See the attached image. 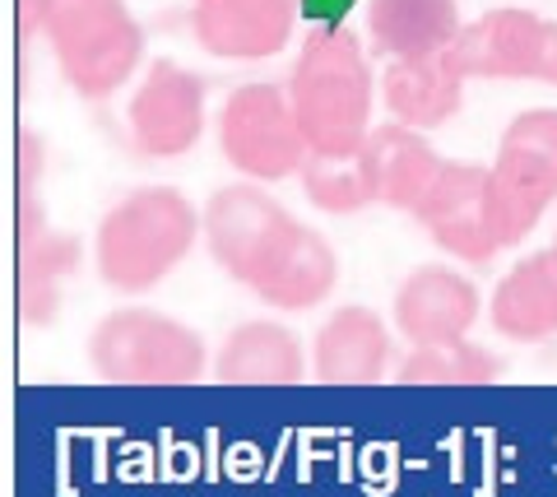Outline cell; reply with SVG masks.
<instances>
[{
	"label": "cell",
	"instance_id": "d6986e66",
	"mask_svg": "<svg viewBox=\"0 0 557 497\" xmlns=\"http://www.w3.org/2000/svg\"><path fill=\"white\" fill-rule=\"evenodd\" d=\"M456 0H368V33L376 57H437L460 38Z\"/></svg>",
	"mask_w": 557,
	"mask_h": 497
},
{
	"label": "cell",
	"instance_id": "6da1fadb",
	"mask_svg": "<svg viewBox=\"0 0 557 497\" xmlns=\"http://www.w3.org/2000/svg\"><path fill=\"white\" fill-rule=\"evenodd\" d=\"M288 102L298 112L311 153L348 159L372 135V65L348 24H317L288 75Z\"/></svg>",
	"mask_w": 557,
	"mask_h": 497
},
{
	"label": "cell",
	"instance_id": "cb8c5ba5",
	"mask_svg": "<svg viewBox=\"0 0 557 497\" xmlns=\"http://www.w3.org/2000/svg\"><path fill=\"white\" fill-rule=\"evenodd\" d=\"M553 256H557V233H553Z\"/></svg>",
	"mask_w": 557,
	"mask_h": 497
},
{
	"label": "cell",
	"instance_id": "5b68a950",
	"mask_svg": "<svg viewBox=\"0 0 557 497\" xmlns=\"http://www.w3.org/2000/svg\"><path fill=\"white\" fill-rule=\"evenodd\" d=\"M47 42L65 84L84 102H102L126 89L145 57V33L126 0H61Z\"/></svg>",
	"mask_w": 557,
	"mask_h": 497
},
{
	"label": "cell",
	"instance_id": "5bb4252c",
	"mask_svg": "<svg viewBox=\"0 0 557 497\" xmlns=\"http://www.w3.org/2000/svg\"><path fill=\"white\" fill-rule=\"evenodd\" d=\"M311 376L330 386H376L395 376L391 325L372 307H339L330 312L311 345Z\"/></svg>",
	"mask_w": 557,
	"mask_h": 497
},
{
	"label": "cell",
	"instance_id": "8fae6325",
	"mask_svg": "<svg viewBox=\"0 0 557 497\" xmlns=\"http://www.w3.org/2000/svg\"><path fill=\"white\" fill-rule=\"evenodd\" d=\"M302 0H196L190 33L219 61H270L288 47Z\"/></svg>",
	"mask_w": 557,
	"mask_h": 497
},
{
	"label": "cell",
	"instance_id": "ba28073f",
	"mask_svg": "<svg viewBox=\"0 0 557 497\" xmlns=\"http://www.w3.org/2000/svg\"><path fill=\"white\" fill-rule=\"evenodd\" d=\"M465 79H539L557 84V24L534 10H487L446 47Z\"/></svg>",
	"mask_w": 557,
	"mask_h": 497
},
{
	"label": "cell",
	"instance_id": "ac0fdd59",
	"mask_svg": "<svg viewBox=\"0 0 557 497\" xmlns=\"http://www.w3.org/2000/svg\"><path fill=\"white\" fill-rule=\"evenodd\" d=\"M223 386H298L311 376L298 335L278 321H247L223 339L214 358Z\"/></svg>",
	"mask_w": 557,
	"mask_h": 497
},
{
	"label": "cell",
	"instance_id": "9a60e30c",
	"mask_svg": "<svg viewBox=\"0 0 557 497\" xmlns=\"http://www.w3.org/2000/svg\"><path fill=\"white\" fill-rule=\"evenodd\" d=\"M358 153H362V167H368V177H372L376 204L399 210V214H418V204L428 200V191L437 186L442 167H446V159L428 145L423 131L399 126V122L372 126L368 145Z\"/></svg>",
	"mask_w": 557,
	"mask_h": 497
},
{
	"label": "cell",
	"instance_id": "9c48e42d",
	"mask_svg": "<svg viewBox=\"0 0 557 497\" xmlns=\"http://www.w3.org/2000/svg\"><path fill=\"white\" fill-rule=\"evenodd\" d=\"M131 149L145 159H182L205 135V79L177 61H153L126 108Z\"/></svg>",
	"mask_w": 557,
	"mask_h": 497
},
{
	"label": "cell",
	"instance_id": "7c38bea8",
	"mask_svg": "<svg viewBox=\"0 0 557 497\" xmlns=\"http://www.w3.org/2000/svg\"><path fill=\"white\" fill-rule=\"evenodd\" d=\"M479 321V288L450 265H418L395 294V331L413 349L469 339Z\"/></svg>",
	"mask_w": 557,
	"mask_h": 497
},
{
	"label": "cell",
	"instance_id": "ffe728a7",
	"mask_svg": "<svg viewBox=\"0 0 557 497\" xmlns=\"http://www.w3.org/2000/svg\"><path fill=\"white\" fill-rule=\"evenodd\" d=\"M335 284H339L335 247H330L317 228L302 224L293 233L288 251L278 256L274 270L251 288V294L265 307H278V312H311L317 302H325L335 294Z\"/></svg>",
	"mask_w": 557,
	"mask_h": 497
},
{
	"label": "cell",
	"instance_id": "7a4b0ae2",
	"mask_svg": "<svg viewBox=\"0 0 557 497\" xmlns=\"http://www.w3.org/2000/svg\"><path fill=\"white\" fill-rule=\"evenodd\" d=\"M200 233L205 219L177 186H139L102 214L94 233V265L108 288L139 298L186 261Z\"/></svg>",
	"mask_w": 557,
	"mask_h": 497
},
{
	"label": "cell",
	"instance_id": "8992f818",
	"mask_svg": "<svg viewBox=\"0 0 557 497\" xmlns=\"http://www.w3.org/2000/svg\"><path fill=\"white\" fill-rule=\"evenodd\" d=\"M219 153L237 177L260 186L298 177L311 159V145L298 126L288 89H278V84H242V89H233L219 112Z\"/></svg>",
	"mask_w": 557,
	"mask_h": 497
},
{
	"label": "cell",
	"instance_id": "44dd1931",
	"mask_svg": "<svg viewBox=\"0 0 557 497\" xmlns=\"http://www.w3.org/2000/svg\"><path fill=\"white\" fill-rule=\"evenodd\" d=\"M502 376V363L487 349L456 339V345H423L395 368L399 386H487Z\"/></svg>",
	"mask_w": 557,
	"mask_h": 497
},
{
	"label": "cell",
	"instance_id": "3957f363",
	"mask_svg": "<svg viewBox=\"0 0 557 497\" xmlns=\"http://www.w3.org/2000/svg\"><path fill=\"white\" fill-rule=\"evenodd\" d=\"M89 363L116 386H190L205 376V339L153 307H116L94 325Z\"/></svg>",
	"mask_w": 557,
	"mask_h": 497
},
{
	"label": "cell",
	"instance_id": "2e32d148",
	"mask_svg": "<svg viewBox=\"0 0 557 497\" xmlns=\"http://www.w3.org/2000/svg\"><path fill=\"white\" fill-rule=\"evenodd\" d=\"M381 102H386L391 122L413 131H437L465 108V75L450 65L446 51H437V57H399L386 61Z\"/></svg>",
	"mask_w": 557,
	"mask_h": 497
},
{
	"label": "cell",
	"instance_id": "277c9868",
	"mask_svg": "<svg viewBox=\"0 0 557 497\" xmlns=\"http://www.w3.org/2000/svg\"><path fill=\"white\" fill-rule=\"evenodd\" d=\"M557 200V108H530L502 131L487 177V224L497 247H520Z\"/></svg>",
	"mask_w": 557,
	"mask_h": 497
},
{
	"label": "cell",
	"instance_id": "4fadbf2b",
	"mask_svg": "<svg viewBox=\"0 0 557 497\" xmlns=\"http://www.w3.org/2000/svg\"><path fill=\"white\" fill-rule=\"evenodd\" d=\"M84 247L75 233H51L38 191H20V321L51 325L61 312V284L79 270Z\"/></svg>",
	"mask_w": 557,
	"mask_h": 497
},
{
	"label": "cell",
	"instance_id": "7402d4cb",
	"mask_svg": "<svg viewBox=\"0 0 557 497\" xmlns=\"http://www.w3.org/2000/svg\"><path fill=\"white\" fill-rule=\"evenodd\" d=\"M298 182H302V196L317 204L321 214H358V210H368V204H376L362 153H348V159H321V153H311Z\"/></svg>",
	"mask_w": 557,
	"mask_h": 497
},
{
	"label": "cell",
	"instance_id": "30bf717a",
	"mask_svg": "<svg viewBox=\"0 0 557 497\" xmlns=\"http://www.w3.org/2000/svg\"><path fill=\"white\" fill-rule=\"evenodd\" d=\"M487 177H493V167L483 163H446L437 186L413 214L446 256L469 265H487L502 251L493 224H487Z\"/></svg>",
	"mask_w": 557,
	"mask_h": 497
},
{
	"label": "cell",
	"instance_id": "52a82bcc",
	"mask_svg": "<svg viewBox=\"0 0 557 497\" xmlns=\"http://www.w3.org/2000/svg\"><path fill=\"white\" fill-rule=\"evenodd\" d=\"M302 224L260 186H223L205 204V247L233 284L256 288Z\"/></svg>",
	"mask_w": 557,
	"mask_h": 497
},
{
	"label": "cell",
	"instance_id": "e0dca14e",
	"mask_svg": "<svg viewBox=\"0 0 557 497\" xmlns=\"http://www.w3.org/2000/svg\"><path fill=\"white\" fill-rule=\"evenodd\" d=\"M487 321L502 339L511 345H539V339L557 335V256L534 251L502 274L487 302Z\"/></svg>",
	"mask_w": 557,
	"mask_h": 497
},
{
	"label": "cell",
	"instance_id": "603a6c76",
	"mask_svg": "<svg viewBox=\"0 0 557 497\" xmlns=\"http://www.w3.org/2000/svg\"><path fill=\"white\" fill-rule=\"evenodd\" d=\"M57 10H61V0H14V20H20V61H24L28 42L51 28Z\"/></svg>",
	"mask_w": 557,
	"mask_h": 497
}]
</instances>
